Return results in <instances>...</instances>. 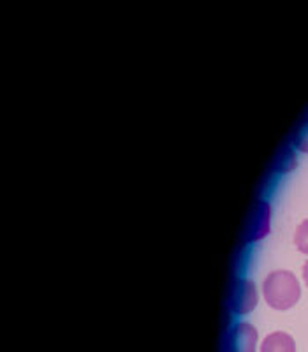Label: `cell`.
I'll return each mask as SVG.
<instances>
[{"mask_svg":"<svg viewBox=\"0 0 308 352\" xmlns=\"http://www.w3.org/2000/svg\"><path fill=\"white\" fill-rule=\"evenodd\" d=\"M292 143H294V146H296L300 152L308 153V118L298 127L296 136H294V141H292Z\"/></svg>","mask_w":308,"mask_h":352,"instance_id":"8992f818","label":"cell"},{"mask_svg":"<svg viewBox=\"0 0 308 352\" xmlns=\"http://www.w3.org/2000/svg\"><path fill=\"white\" fill-rule=\"evenodd\" d=\"M264 301L278 312L289 310L301 296V285L296 275L287 270H275L263 282Z\"/></svg>","mask_w":308,"mask_h":352,"instance_id":"6da1fadb","label":"cell"},{"mask_svg":"<svg viewBox=\"0 0 308 352\" xmlns=\"http://www.w3.org/2000/svg\"><path fill=\"white\" fill-rule=\"evenodd\" d=\"M259 352H296V342L289 333L273 331L264 338Z\"/></svg>","mask_w":308,"mask_h":352,"instance_id":"277c9868","label":"cell"},{"mask_svg":"<svg viewBox=\"0 0 308 352\" xmlns=\"http://www.w3.org/2000/svg\"><path fill=\"white\" fill-rule=\"evenodd\" d=\"M259 335L250 322H238L229 333L228 351L229 352H256Z\"/></svg>","mask_w":308,"mask_h":352,"instance_id":"7a4b0ae2","label":"cell"},{"mask_svg":"<svg viewBox=\"0 0 308 352\" xmlns=\"http://www.w3.org/2000/svg\"><path fill=\"white\" fill-rule=\"evenodd\" d=\"M294 245L301 254H308V219L298 226L294 232Z\"/></svg>","mask_w":308,"mask_h":352,"instance_id":"5b68a950","label":"cell"},{"mask_svg":"<svg viewBox=\"0 0 308 352\" xmlns=\"http://www.w3.org/2000/svg\"><path fill=\"white\" fill-rule=\"evenodd\" d=\"M257 301H259V294H257L256 284L252 280H241L232 294V312L238 316H247L256 308Z\"/></svg>","mask_w":308,"mask_h":352,"instance_id":"3957f363","label":"cell"},{"mask_svg":"<svg viewBox=\"0 0 308 352\" xmlns=\"http://www.w3.org/2000/svg\"><path fill=\"white\" fill-rule=\"evenodd\" d=\"M303 280H305V284H307V287H308V261L305 263V266H303Z\"/></svg>","mask_w":308,"mask_h":352,"instance_id":"52a82bcc","label":"cell"}]
</instances>
